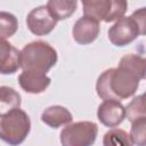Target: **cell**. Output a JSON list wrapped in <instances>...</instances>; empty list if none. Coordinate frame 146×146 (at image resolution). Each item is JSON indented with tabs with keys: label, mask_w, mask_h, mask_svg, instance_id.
<instances>
[{
	"label": "cell",
	"mask_w": 146,
	"mask_h": 146,
	"mask_svg": "<svg viewBox=\"0 0 146 146\" xmlns=\"http://www.w3.org/2000/svg\"><path fill=\"white\" fill-rule=\"evenodd\" d=\"M146 78V54L124 55L117 67L105 70L97 79L96 91L103 100H123L132 97L140 80Z\"/></svg>",
	"instance_id": "1"
},
{
	"label": "cell",
	"mask_w": 146,
	"mask_h": 146,
	"mask_svg": "<svg viewBox=\"0 0 146 146\" xmlns=\"http://www.w3.org/2000/svg\"><path fill=\"white\" fill-rule=\"evenodd\" d=\"M58 60L56 49L46 41H32L21 50V67L23 71L47 74Z\"/></svg>",
	"instance_id": "2"
},
{
	"label": "cell",
	"mask_w": 146,
	"mask_h": 146,
	"mask_svg": "<svg viewBox=\"0 0 146 146\" xmlns=\"http://www.w3.org/2000/svg\"><path fill=\"white\" fill-rule=\"evenodd\" d=\"M31 131V120L25 111L16 107L6 111L0 119V138L10 146H18Z\"/></svg>",
	"instance_id": "3"
},
{
	"label": "cell",
	"mask_w": 146,
	"mask_h": 146,
	"mask_svg": "<svg viewBox=\"0 0 146 146\" xmlns=\"http://www.w3.org/2000/svg\"><path fill=\"white\" fill-rule=\"evenodd\" d=\"M83 15L96 21L110 23L124 17L128 3L124 0H90L83 1Z\"/></svg>",
	"instance_id": "4"
},
{
	"label": "cell",
	"mask_w": 146,
	"mask_h": 146,
	"mask_svg": "<svg viewBox=\"0 0 146 146\" xmlns=\"http://www.w3.org/2000/svg\"><path fill=\"white\" fill-rule=\"evenodd\" d=\"M98 135V125L92 121L73 122L62 129V146H92Z\"/></svg>",
	"instance_id": "5"
},
{
	"label": "cell",
	"mask_w": 146,
	"mask_h": 146,
	"mask_svg": "<svg viewBox=\"0 0 146 146\" xmlns=\"http://www.w3.org/2000/svg\"><path fill=\"white\" fill-rule=\"evenodd\" d=\"M139 29L131 16H124L116 21L107 31L108 40L116 47H124L138 38Z\"/></svg>",
	"instance_id": "6"
},
{
	"label": "cell",
	"mask_w": 146,
	"mask_h": 146,
	"mask_svg": "<svg viewBox=\"0 0 146 146\" xmlns=\"http://www.w3.org/2000/svg\"><path fill=\"white\" fill-rule=\"evenodd\" d=\"M57 19L54 17L47 5L33 8L26 16V26L31 33L38 36L49 34L57 25Z\"/></svg>",
	"instance_id": "7"
},
{
	"label": "cell",
	"mask_w": 146,
	"mask_h": 146,
	"mask_svg": "<svg viewBox=\"0 0 146 146\" xmlns=\"http://www.w3.org/2000/svg\"><path fill=\"white\" fill-rule=\"evenodd\" d=\"M97 117L105 127L115 128L127 117V111L121 102L107 99L98 106Z\"/></svg>",
	"instance_id": "8"
},
{
	"label": "cell",
	"mask_w": 146,
	"mask_h": 146,
	"mask_svg": "<svg viewBox=\"0 0 146 146\" xmlns=\"http://www.w3.org/2000/svg\"><path fill=\"white\" fill-rule=\"evenodd\" d=\"M100 26L99 22L89 16L80 17L73 25L72 34L75 42L79 44H90L92 43L99 35Z\"/></svg>",
	"instance_id": "9"
},
{
	"label": "cell",
	"mask_w": 146,
	"mask_h": 146,
	"mask_svg": "<svg viewBox=\"0 0 146 146\" xmlns=\"http://www.w3.org/2000/svg\"><path fill=\"white\" fill-rule=\"evenodd\" d=\"M18 83L21 88L27 94H41L43 92L51 82V79L47 74L31 72V71H23L18 75Z\"/></svg>",
	"instance_id": "10"
},
{
	"label": "cell",
	"mask_w": 146,
	"mask_h": 146,
	"mask_svg": "<svg viewBox=\"0 0 146 146\" xmlns=\"http://www.w3.org/2000/svg\"><path fill=\"white\" fill-rule=\"evenodd\" d=\"M0 72L3 75L14 74L21 67V51L7 40H1L0 44Z\"/></svg>",
	"instance_id": "11"
},
{
	"label": "cell",
	"mask_w": 146,
	"mask_h": 146,
	"mask_svg": "<svg viewBox=\"0 0 146 146\" xmlns=\"http://www.w3.org/2000/svg\"><path fill=\"white\" fill-rule=\"evenodd\" d=\"M71 112L62 105H52L47 107L41 114V121L52 129L67 125L72 122Z\"/></svg>",
	"instance_id": "12"
},
{
	"label": "cell",
	"mask_w": 146,
	"mask_h": 146,
	"mask_svg": "<svg viewBox=\"0 0 146 146\" xmlns=\"http://www.w3.org/2000/svg\"><path fill=\"white\" fill-rule=\"evenodd\" d=\"M47 7L54 15L57 21H63L72 16L78 7V1L73 0H50L47 3Z\"/></svg>",
	"instance_id": "13"
},
{
	"label": "cell",
	"mask_w": 146,
	"mask_h": 146,
	"mask_svg": "<svg viewBox=\"0 0 146 146\" xmlns=\"http://www.w3.org/2000/svg\"><path fill=\"white\" fill-rule=\"evenodd\" d=\"M103 146H133V143L127 131L120 128H112L104 135Z\"/></svg>",
	"instance_id": "14"
},
{
	"label": "cell",
	"mask_w": 146,
	"mask_h": 146,
	"mask_svg": "<svg viewBox=\"0 0 146 146\" xmlns=\"http://www.w3.org/2000/svg\"><path fill=\"white\" fill-rule=\"evenodd\" d=\"M127 119L132 122L138 117H146V91L135 97L127 106Z\"/></svg>",
	"instance_id": "15"
},
{
	"label": "cell",
	"mask_w": 146,
	"mask_h": 146,
	"mask_svg": "<svg viewBox=\"0 0 146 146\" xmlns=\"http://www.w3.org/2000/svg\"><path fill=\"white\" fill-rule=\"evenodd\" d=\"M18 29V21L16 16L11 13L1 11L0 13V35L1 40L13 36Z\"/></svg>",
	"instance_id": "16"
},
{
	"label": "cell",
	"mask_w": 146,
	"mask_h": 146,
	"mask_svg": "<svg viewBox=\"0 0 146 146\" xmlns=\"http://www.w3.org/2000/svg\"><path fill=\"white\" fill-rule=\"evenodd\" d=\"M0 103L2 110H13L16 107H21L22 97L21 95L13 88L7 86H1L0 88Z\"/></svg>",
	"instance_id": "17"
},
{
	"label": "cell",
	"mask_w": 146,
	"mask_h": 146,
	"mask_svg": "<svg viewBox=\"0 0 146 146\" xmlns=\"http://www.w3.org/2000/svg\"><path fill=\"white\" fill-rule=\"evenodd\" d=\"M130 138L136 146H146V117H138L131 122Z\"/></svg>",
	"instance_id": "18"
},
{
	"label": "cell",
	"mask_w": 146,
	"mask_h": 146,
	"mask_svg": "<svg viewBox=\"0 0 146 146\" xmlns=\"http://www.w3.org/2000/svg\"><path fill=\"white\" fill-rule=\"evenodd\" d=\"M131 17L138 25L139 34L146 35V7H141L131 14Z\"/></svg>",
	"instance_id": "19"
},
{
	"label": "cell",
	"mask_w": 146,
	"mask_h": 146,
	"mask_svg": "<svg viewBox=\"0 0 146 146\" xmlns=\"http://www.w3.org/2000/svg\"><path fill=\"white\" fill-rule=\"evenodd\" d=\"M145 80H146V79H145Z\"/></svg>",
	"instance_id": "20"
}]
</instances>
